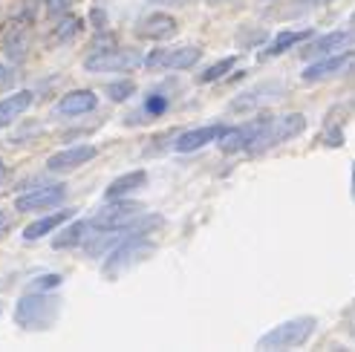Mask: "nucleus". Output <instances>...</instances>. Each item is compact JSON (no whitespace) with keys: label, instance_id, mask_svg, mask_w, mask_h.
<instances>
[{"label":"nucleus","instance_id":"nucleus-6","mask_svg":"<svg viewBox=\"0 0 355 352\" xmlns=\"http://www.w3.org/2000/svg\"><path fill=\"white\" fill-rule=\"evenodd\" d=\"M110 205L98 208V214L90 217V228L96 231H113V228H124L128 222H133L139 214H145V208L130 200H107Z\"/></svg>","mask_w":355,"mask_h":352},{"label":"nucleus","instance_id":"nucleus-17","mask_svg":"<svg viewBox=\"0 0 355 352\" xmlns=\"http://www.w3.org/2000/svg\"><path fill=\"white\" fill-rule=\"evenodd\" d=\"M136 35L139 38H148V41H168L176 35V17H171L165 12H153L145 21H139Z\"/></svg>","mask_w":355,"mask_h":352},{"label":"nucleus","instance_id":"nucleus-22","mask_svg":"<svg viewBox=\"0 0 355 352\" xmlns=\"http://www.w3.org/2000/svg\"><path fill=\"white\" fill-rule=\"evenodd\" d=\"M309 38H312V29H300V32H280L277 38L260 52V58H275V55H283V52L292 49L295 44L309 41Z\"/></svg>","mask_w":355,"mask_h":352},{"label":"nucleus","instance_id":"nucleus-16","mask_svg":"<svg viewBox=\"0 0 355 352\" xmlns=\"http://www.w3.org/2000/svg\"><path fill=\"white\" fill-rule=\"evenodd\" d=\"M98 107V96L93 90H69L58 98L55 104V116H84V113H90Z\"/></svg>","mask_w":355,"mask_h":352},{"label":"nucleus","instance_id":"nucleus-9","mask_svg":"<svg viewBox=\"0 0 355 352\" xmlns=\"http://www.w3.org/2000/svg\"><path fill=\"white\" fill-rule=\"evenodd\" d=\"M67 200V188L64 185H41V188H32L26 193L15 200V211L21 214H35V211H49Z\"/></svg>","mask_w":355,"mask_h":352},{"label":"nucleus","instance_id":"nucleus-3","mask_svg":"<svg viewBox=\"0 0 355 352\" xmlns=\"http://www.w3.org/2000/svg\"><path fill=\"white\" fill-rule=\"evenodd\" d=\"M318 321L312 315H300V318H289L277 326H272L266 335L257 338V349H295L304 346L315 335Z\"/></svg>","mask_w":355,"mask_h":352},{"label":"nucleus","instance_id":"nucleus-21","mask_svg":"<svg viewBox=\"0 0 355 352\" xmlns=\"http://www.w3.org/2000/svg\"><path fill=\"white\" fill-rule=\"evenodd\" d=\"M90 220H76L69 222L67 228H61V231L52 237V249H76V245H81L87 237H90Z\"/></svg>","mask_w":355,"mask_h":352},{"label":"nucleus","instance_id":"nucleus-32","mask_svg":"<svg viewBox=\"0 0 355 352\" xmlns=\"http://www.w3.org/2000/svg\"><path fill=\"white\" fill-rule=\"evenodd\" d=\"M6 176H9V168H6V162H0V182H3Z\"/></svg>","mask_w":355,"mask_h":352},{"label":"nucleus","instance_id":"nucleus-33","mask_svg":"<svg viewBox=\"0 0 355 352\" xmlns=\"http://www.w3.org/2000/svg\"><path fill=\"white\" fill-rule=\"evenodd\" d=\"M352 200H355V165H352Z\"/></svg>","mask_w":355,"mask_h":352},{"label":"nucleus","instance_id":"nucleus-23","mask_svg":"<svg viewBox=\"0 0 355 352\" xmlns=\"http://www.w3.org/2000/svg\"><path fill=\"white\" fill-rule=\"evenodd\" d=\"M104 93H107L110 101L121 104V101H128L130 96H136V81L133 78H119V81H110L107 87H104Z\"/></svg>","mask_w":355,"mask_h":352},{"label":"nucleus","instance_id":"nucleus-34","mask_svg":"<svg viewBox=\"0 0 355 352\" xmlns=\"http://www.w3.org/2000/svg\"><path fill=\"white\" fill-rule=\"evenodd\" d=\"M352 332H355V324H352Z\"/></svg>","mask_w":355,"mask_h":352},{"label":"nucleus","instance_id":"nucleus-5","mask_svg":"<svg viewBox=\"0 0 355 352\" xmlns=\"http://www.w3.org/2000/svg\"><path fill=\"white\" fill-rule=\"evenodd\" d=\"M145 64V55H141L139 49H96L90 58L84 61V69L87 73H133L136 67Z\"/></svg>","mask_w":355,"mask_h":352},{"label":"nucleus","instance_id":"nucleus-12","mask_svg":"<svg viewBox=\"0 0 355 352\" xmlns=\"http://www.w3.org/2000/svg\"><path fill=\"white\" fill-rule=\"evenodd\" d=\"M352 58H355L352 49H341V52H332V55L315 58V64H309L300 78H304V84H318V81H324V78H332V76H338Z\"/></svg>","mask_w":355,"mask_h":352},{"label":"nucleus","instance_id":"nucleus-8","mask_svg":"<svg viewBox=\"0 0 355 352\" xmlns=\"http://www.w3.org/2000/svg\"><path fill=\"white\" fill-rule=\"evenodd\" d=\"M266 118L269 116H260L252 121H243L240 127H225V133L217 139V145L223 153H240V150H252V145L257 142V136L266 127Z\"/></svg>","mask_w":355,"mask_h":352},{"label":"nucleus","instance_id":"nucleus-13","mask_svg":"<svg viewBox=\"0 0 355 352\" xmlns=\"http://www.w3.org/2000/svg\"><path fill=\"white\" fill-rule=\"evenodd\" d=\"M32 46V32L26 24H9L3 32H0V49L9 61H24L29 55Z\"/></svg>","mask_w":355,"mask_h":352},{"label":"nucleus","instance_id":"nucleus-25","mask_svg":"<svg viewBox=\"0 0 355 352\" xmlns=\"http://www.w3.org/2000/svg\"><path fill=\"white\" fill-rule=\"evenodd\" d=\"M78 32H81V17H76V15H64V21L55 26V41L64 44V41H69V38H76Z\"/></svg>","mask_w":355,"mask_h":352},{"label":"nucleus","instance_id":"nucleus-11","mask_svg":"<svg viewBox=\"0 0 355 352\" xmlns=\"http://www.w3.org/2000/svg\"><path fill=\"white\" fill-rule=\"evenodd\" d=\"M96 156H98L96 145H73V148H64L58 153H52L46 159V170H52V173H69V170H78L87 162H93Z\"/></svg>","mask_w":355,"mask_h":352},{"label":"nucleus","instance_id":"nucleus-19","mask_svg":"<svg viewBox=\"0 0 355 352\" xmlns=\"http://www.w3.org/2000/svg\"><path fill=\"white\" fill-rule=\"evenodd\" d=\"M73 214H76V211L67 208V211H55V214H44V217H38V220H32V222L24 228V240H26V243H35V240H41V237H46V234H52V231H58L64 222L73 220Z\"/></svg>","mask_w":355,"mask_h":352},{"label":"nucleus","instance_id":"nucleus-27","mask_svg":"<svg viewBox=\"0 0 355 352\" xmlns=\"http://www.w3.org/2000/svg\"><path fill=\"white\" fill-rule=\"evenodd\" d=\"M171 107V98L168 96H162V93H153V96H148V101H145V116L148 118H156V116H162L165 110Z\"/></svg>","mask_w":355,"mask_h":352},{"label":"nucleus","instance_id":"nucleus-28","mask_svg":"<svg viewBox=\"0 0 355 352\" xmlns=\"http://www.w3.org/2000/svg\"><path fill=\"white\" fill-rule=\"evenodd\" d=\"M44 3H46V12L52 17H58V15H67L69 9H73L76 0H44Z\"/></svg>","mask_w":355,"mask_h":352},{"label":"nucleus","instance_id":"nucleus-26","mask_svg":"<svg viewBox=\"0 0 355 352\" xmlns=\"http://www.w3.org/2000/svg\"><path fill=\"white\" fill-rule=\"evenodd\" d=\"M61 283H64V277L58 272H49V274L35 277L32 283H29V292H52V289H58Z\"/></svg>","mask_w":355,"mask_h":352},{"label":"nucleus","instance_id":"nucleus-31","mask_svg":"<svg viewBox=\"0 0 355 352\" xmlns=\"http://www.w3.org/2000/svg\"><path fill=\"white\" fill-rule=\"evenodd\" d=\"M9 222H12V220H9V214H6L3 208H0V234H3L6 228H9Z\"/></svg>","mask_w":355,"mask_h":352},{"label":"nucleus","instance_id":"nucleus-7","mask_svg":"<svg viewBox=\"0 0 355 352\" xmlns=\"http://www.w3.org/2000/svg\"><path fill=\"white\" fill-rule=\"evenodd\" d=\"M202 58V49L200 46H180V49H153L150 55L145 58L148 69H191L193 64H200Z\"/></svg>","mask_w":355,"mask_h":352},{"label":"nucleus","instance_id":"nucleus-18","mask_svg":"<svg viewBox=\"0 0 355 352\" xmlns=\"http://www.w3.org/2000/svg\"><path fill=\"white\" fill-rule=\"evenodd\" d=\"M35 101V93L32 90H17L12 96H3L0 98V130L3 127H12L17 118H21Z\"/></svg>","mask_w":355,"mask_h":352},{"label":"nucleus","instance_id":"nucleus-2","mask_svg":"<svg viewBox=\"0 0 355 352\" xmlns=\"http://www.w3.org/2000/svg\"><path fill=\"white\" fill-rule=\"evenodd\" d=\"M156 252V243L148 240V234H136V237H128V240H121L116 249L107 254V260H104V277H119L124 272H130L133 266H139V263H145L150 254Z\"/></svg>","mask_w":355,"mask_h":352},{"label":"nucleus","instance_id":"nucleus-1","mask_svg":"<svg viewBox=\"0 0 355 352\" xmlns=\"http://www.w3.org/2000/svg\"><path fill=\"white\" fill-rule=\"evenodd\" d=\"M61 297L49 292H26L15 303V324L26 332H44L52 329L61 318Z\"/></svg>","mask_w":355,"mask_h":352},{"label":"nucleus","instance_id":"nucleus-10","mask_svg":"<svg viewBox=\"0 0 355 352\" xmlns=\"http://www.w3.org/2000/svg\"><path fill=\"white\" fill-rule=\"evenodd\" d=\"M355 44V26L352 29H338V32H327V35H318V38H309V44L300 49V58H324L332 55V52H341L349 49Z\"/></svg>","mask_w":355,"mask_h":352},{"label":"nucleus","instance_id":"nucleus-29","mask_svg":"<svg viewBox=\"0 0 355 352\" xmlns=\"http://www.w3.org/2000/svg\"><path fill=\"white\" fill-rule=\"evenodd\" d=\"M12 87H15V69H12L9 64L0 61V93L12 90Z\"/></svg>","mask_w":355,"mask_h":352},{"label":"nucleus","instance_id":"nucleus-30","mask_svg":"<svg viewBox=\"0 0 355 352\" xmlns=\"http://www.w3.org/2000/svg\"><path fill=\"white\" fill-rule=\"evenodd\" d=\"M148 3H153V6H188L193 0H148Z\"/></svg>","mask_w":355,"mask_h":352},{"label":"nucleus","instance_id":"nucleus-20","mask_svg":"<svg viewBox=\"0 0 355 352\" xmlns=\"http://www.w3.org/2000/svg\"><path fill=\"white\" fill-rule=\"evenodd\" d=\"M148 185V170H128V173H121V176H116V179L107 185V191H104V197L107 200H128L130 193H136V191H141Z\"/></svg>","mask_w":355,"mask_h":352},{"label":"nucleus","instance_id":"nucleus-4","mask_svg":"<svg viewBox=\"0 0 355 352\" xmlns=\"http://www.w3.org/2000/svg\"><path fill=\"white\" fill-rule=\"evenodd\" d=\"M306 130V116L304 113H286V116H269L266 118V127L257 136V142L252 145V153H263L272 150L275 145H283L289 139L300 136Z\"/></svg>","mask_w":355,"mask_h":352},{"label":"nucleus","instance_id":"nucleus-14","mask_svg":"<svg viewBox=\"0 0 355 352\" xmlns=\"http://www.w3.org/2000/svg\"><path fill=\"white\" fill-rule=\"evenodd\" d=\"M280 96H283V84H277V81H266V84L254 87V90H248V93L237 96L232 104H228V110H232V113H248V110H257L260 104L275 101V98H280Z\"/></svg>","mask_w":355,"mask_h":352},{"label":"nucleus","instance_id":"nucleus-15","mask_svg":"<svg viewBox=\"0 0 355 352\" xmlns=\"http://www.w3.org/2000/svg\"><path fill=\"white\" fill-rule=\"evenodd\" d=\"M225 133L223 125H205V127H193V130H185L176 136V142H173V150L176 153H191V150H200L211 142H217V139Z\"/></svg>","mask_w":355,"mask_h":352},{"label":"nucleus","instance_id":"nucleus-24","mask_svg":"<svg viewBox=\"0 0 355 352\" xmlns=\"http://www.w3.org/2000/svg\"><path fill=\"white\" fill-rule=\"evenodd\" d=\"M234 64H237V58L234 55H228V58H220L217 64H211L205 73L200 76V81L202 84H211V81H220V78H225V73H232L234 69Z\"/></svg>","mask_w":355,"mask_h":352}]
</instances>
